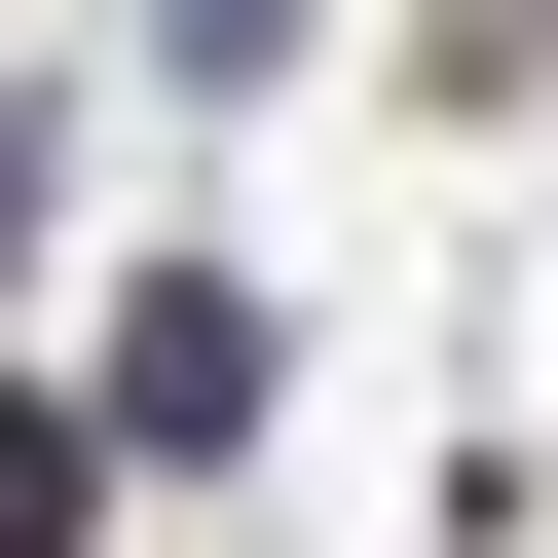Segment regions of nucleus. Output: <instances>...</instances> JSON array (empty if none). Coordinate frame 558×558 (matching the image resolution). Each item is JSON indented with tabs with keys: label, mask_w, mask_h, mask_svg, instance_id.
I'll list each match as a JSON object with an SVG mask.
<instances>
[{
	"label": "nucleus",
	"mask_w": 558,
	"mask_h": 558,
	"mask_svg": "<svg viewBox=\"0 0 558 558\" xmlns=\"http://www.w3.org/2000/svg\"><path fill=\"white\" fill-rule=\"evenodd\" d=\"M0 558H75V410H38V373H0Z\"/></svg>",
	"instance_id": "obj_1"
}]
</instances>
